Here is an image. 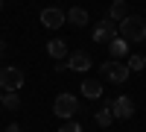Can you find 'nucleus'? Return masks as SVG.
<instances>
[{
  "mask_svg": "<svg viewBox=\"0 0 146 132\" xmlns=\"http://www.w3.org/2000/svg\"><path fill=\"white\" fill-rule=\"evenodd\" d=\"M100 74L105 79H111V82H126L131 70H129V65L123 62V59H108V62L100 65Z\"/></svg>",
  "mask_w": 146,
  "mask_h": 132,
  "instance_id": "2",
  "label": "nucleus"
},
{
  "mask_svg": "<svg viewBox=\"0 0 146 132\" xmlns=\"http://www.w3.org/2000/svg\"><path fill=\"white\" fill-rule=\"evenodd\" d=\"M126 15H129L126 0H114V3H111V9H108V18H111V21H123Z\"/></svg>",
  "mask_w": 146,
  "mask_h": 132,
  "instance_id": "14",
  "label": "nucleus"
},
{
  "mask_svg": "<svg viewBox=\"0 0 146 132\" xmlns=\"http://www.w3.org/2000/svg\"><path fill=\"white\" fill-rule=\"evenodd\" d=\"M0 53H3V41H0Z\"/></svg>",
  "mask_w": 146,
  "mask_h": 132,
  "instance_id": "19",
  "label": "nucleus"
},
{
  "mask_svg": "<svg viewBox=\"0 0 146 132\" xmlns=\"http://www.w3.org/2000/svg\"><path fill=\"white\" fill-rule=\"evenodd\" d=\"M111 38H117V21L102 18V21L94 27V41H96V44H108Z\"/></svg>",
  "mask_w": 146,
  "mask_h": 132,
  "instance_id": "5",
  "label": "nucleus"
},
{
  "mask_svg": "<svg viewBox=\"0 0 146 132\" xmlns=\"http://www.w3.org/2000/svg\"><path fill=\"white\" fill-rule=\"evenodd\" d=\"M64 21H67V18H64V12H62V9H56V6H50V9H44V12H41V23H44L47 29H58Z\"/></svg>",
  "mask_w": 146,
  "mask_h": 132,
  "instance_id": "7",
  "label": "nucleus"
},
{
  "mask_svg": "<svg viewBox=\"0 0 146 132\" xmlns=\"http://www.w3.org/2000/svg\"><path fill=\"white\" fill-rule=\"evenodd\" d=\"M120 38H126V41H146V21H140L137 15H126L123 21H120Z\"/></svg>",
  "mask_w": 146,
  "mask_h": 132,
  "instance_id": "1",
  "label": "nucleus"
},
{
  "mask_svg": "<svg viewBox=\"0 0 146 132\" xmlns=\"http://www.w3.org/2000/svg\"><path fill=\"white\" fill-rule=\"evenodd\" d=\"M0 9H3V0H0Z\"/></svg>",
  "mask_w": 146,
  "mask_h": 132,
  "instance_id": "20",
  "label": "nucleus"
},
{
  "mask_svg": "<svg viewBox=\"0 0 146 132\" xmlns=\"http://www.w3.org/2000/svg\"><path fill=\"white\" fill-rule=\"evenodd\" d=\"M47 53H50V59H56V62L67 59V41H62V38H53V41H47Z\"/></svg>",
  "mask_w": 146,
  "mask_h": 132,
  "instance_id": "9",
  "label": "nucleus"
},
{
  "mask_svg": "<svg viewBox=\"0 0 146 132\" xmlns=\"http://www.w3.org/2000/svg\"><path fill=\"white\" fill-rule=\"evenodd\" d=\"M58 132H82V126L76 123V121H67V123H62V129Z\"/></svg>",
  "mask_w": 146,
  "mask_h": 132,
  "instance_id": "17",
  "label": "nucleus"
},
{
  "mask_svg": "<svg viewBox=\"0 0 146 132\" xmlns=\"http://www.w3.org/2000/svg\"><path fill=\"white\" fill-rule=\"evenodd\" d=\"M111 112L120 121H129V117L135 115V100L131 97H117V100H111Z\"/></svg>",
  "mask_w": 146,
  "mask_h": 132,
  "instance_id": "6",
  "label": "nucleus"
},
{
  "mask_svg": "<svg viewBox=\"0 0 146 132\" xmlns=\"http://www.w3.org/2000/svg\"><path fill=\"white\" fill-rule=\"evenodd\" d=\"M0 100H3V94H0Z\"/></svg>",
  "mask_w": 146,
  "mask_h": 132,
  "instance_id": "21",
  "label": "nucleus"
},
{
  "mask_svg": "<svg viewBox=\"0 0 146 132\" xmlns=\"http://www.w3.org/2000/svg\"><path fill=\"white\" fill-rule=\"evenodd\" d=\"M111 121H114V112H111V103H105L100 112H96V126H102V129H108L111 126Z\"/></svg>",
  "mask_w": 146,
  "mask_h": 132,
  "instance_id": "13",
  "label": "nucleus"
},
{
  "mask_svg": "<svg viewBox=\"0 0 146 132\" xmlns=\"http://www.w3.org/2000/svg\"><path fill=\"white\" fill-rule=\"evenodd\" d=\"M108 53H111V59H126L129 56V41L126 38H111L108 41Z\"/></svg>",
  "mask_w": 146,
  "mask_h": 132,
  "instance_id": "10",
  "label": "nucleus"
},
{
  "mask_svg": "<svg viewBox=\"0 0 146 132\" xmlns=\"http://www.w3.org/2000/svg\"><path fill=\"white\" fill-rule=\"evenodd\" d=\"M82 94H85V97H91V100L102 97V85H100V79H85V82H82Z\"/></svg>",
  "mask_w": 146,
  "mask_h": 132,
  "instance_id": "12",
  "label": "nucleus"
},
{
  "mask_svg": "<svg viewBox=\"0 0 146 132\" xmlns=\"http://www.w3.org/2000/svg\"><path fill=\"white\" fill-rule=\"evenodd\" d=\"M67 68H70V70H76V74H85V70L91 68V56L85 53V50L70 53V56H67Z\"/></svg>",
  "mask_w": 146,
  "mask_h": 132,
  "instance_id": "8",
  "label": "nucleus"
},
{
  "mask_svg": "<svg viewBox=\"0 0 146 132\" xmlns=\"http://www.w3.org/2000/svg\"><path fill=\"white\" fill-rule=\"evenodd\" d=\"M23 88V70L21 68H0V91H18Z\"/></svg>",
  "mask_w": 146,
  "mask_h": 132,
  "instance_id": "4",
  "label": "nucleus"
},
{
  "mask_svg": "<svg viewBox=\"0 0 146 132\" xmlns=\"http://www.w3.org/2000/svg\"><path fill=\"white\" fill-rule=\"evenodd\" d=\"M79 112V100L73 97V94H58L56 97V103H53V115H58V117H64V121H70L73 115Z\"/></svg>",
  "mask_w": 146,
  "mask_h": 132,
  "instance_id": "3",
  "label": "nucleus"
},
{
  "mask_svg": "<svg viewBox=\"0 0 146 132\" xmlns=\"http://www.w3.org/2000/svg\"><path fill=\"white\" fill-rule=\"evenodd\" d=\"M126 65H129V70H143L146 68V59L143 56H126Z\"/></svg>",
  "mask_w": 146,
  "mask_h": 132,
  "instance_id": "16",
  "label": "nucleus"
},
{
  "mask_svg": "<svg viewBox=\"0 0 146 132\" xmlns=\"http://www.w3.org/2000/svg\"><path fill=\"white\" fill-rule=\"evenodd\" d=\"M0 103H3V106H6L9 112H18V109H21V97H18V91H6Z\"/></svg>",
  "mask_w": 146,
  "mask_h": 132,
  "instance_id": "15",
  "label": "nucleus"
},
{
  "mask_svg": "<svg viewBox=\"0 0 146 132\" xmlns=\"http://www.w3.org/2000/svg\"><path fill=\"white\" fill-rule=\"evenodd\" d=\"M64 18L73 23V27H85V23H88V12H85L82 6H73L70 12H64Z\"/></svg>",
  "mask_w": 146,
  "mask_h": 132,
  "instance_id": "11",
  "label": "nucleus"
},
{
  "mask_svg": "<svg viewBox=\"0 0 146 132\" xmlns=\"http://www.w3.org/2000/svg\"><path fill=\"white\" fill-rule=\"evenodd\" d=\"M6 132H23V129H21L18 123H9V126H6Z\"/></svg>",
  "mask_w": 146,
  "mask_h": 132,
  "instance_id": "18",
  "label": "nucleus"
}]
</instances>
